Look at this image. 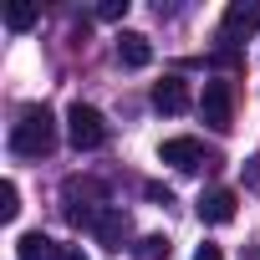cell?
Segmentation results:
<instances>
[{"mask_svg": "<svg viewBox=\"0 0 260 260\" xmlns=\"http://www.w3.org/2000/svg\"><path fill=\"white\" fill-rule=\"evenodd\" d=\"M51 148H56V117L46 107L21 112V122L11 127V153L16 158H46Z\"/></svg>", "mask_w": 260, "mask_h": 260, "instance_id": "obj_1", "label": "cell"}, {"mask_svg": "<svg viewBox=\"0 0 260 260\" xmlns=\"http://www.w3.org/2000/svg\"><path fill=\"white\" fill-rule=\"evenodd\" d=\"M67 138H72V148H77V153L102 148V138H107L102 112H97V107H87V102H72V107H67Z\"/></svg>", "mask_w": 260, "mask_h": 260, "instance_id": "obj_2", "label": "cell"}, {"mask_svg": "<svg viewBox=\"0 0 260 260\" xmlns=\"http://www.w3.org/2000/svg\"><path fill=\"white\" fill-rule=\"evenodd\" d=\"M199 117L214 127V133H230V122H235V97H230V82H204V92H199Z\"/></svg>", "mask_w": 260, "mask_h": 260, "instance_id": "obj_3", "label": "cell"}, {"mask_svg": "<svg viewBox=\"0 0 260 260\" xmlns=\"http://www.w3.org/2000/svg\"><path fill=\"white\" fill-rule=\"evenodd\" d=\"M92 235L107 245V250H122L127 245V235H133V219H127V209H117V204H107L102 214H97V224H92Z\"/></svg>", "mask_w": 260, "mask_h": 260, "instance_id": "obj_4", "label": "cell"}, {"mask_svg": "<svg viewBox=\"0 0 260 260\" xmlns=\"http://www.w3.org/2000/svg\"><path fill=\"white\" fill-rule=\"evenodd\" d=\"M158 164H169V169H179V174H194V169L204 164V143H199V138H169V143L158 148Z\"/></svg>", "mask_w": 260, "mask_h": 260, "instance_id": "obj_5", "label": "cell"}, {"mask_svg": "<svg viewBox=\"0 0 260 260\" xmlns=\"http://www.w3.org/2000/svg\"><path fill=\"white\" fill-rule=\"evenodd\" d=\"M260 31V0H235L224 11V41H240V36H255Z\"/></svg>", "mask_w": 260, "mask_h": 260, "instance_id": "obj_6", "label": "cell"}, {"mask_svg": "<svg viewBox=\"0 0 260 260\" xmlns=\"http://www.w3.org/2000/svg\"><path fill=\"white\" fill-rule=\"evenodd\" d=\"M194 214L204 224H230L235 219V189H204L199 204H194Z\"/></svg>", "mask_w": 260, "mask_h": 260, "instance_id": "obj_7", "label": "cell"}, {"mask_svg": "<svg viewBox=\"0 0 260 260\" xmlns=\"http://www.w3.org/2000/svg\"><path fill=\"white\" fill-rule=\"evenodd\" d=\"M153 107H158L164 117L189 112V82H184V77H164V82L153 87Z\"/></svg>", "mask_w": 260, "mask_h": 260, "instance_id": "obj_8", "label": "cell"}, {"mask_svg": "<svg viewBox=\"0 0 260 260\" xmlns=\"http://www.w3.org/2000/svg\"><path fill=\"white\" fill-rule=\"evenodd\" d=\"M117 61H122L127 72L148 67V61H153V46H148V36H143V31H122V36H117Z\"/></svg>", "mask_w": 260, "mask_h": 260, "instance_id": "obj_9", "label": "cell"}, {"mask_svg": "<svg viewBox=\"0 0 260 260\" xmlns=\"http://www.w3.org/2000/svg\"><path fill=\"white\" fill-rule=\"evenodd\" d=\"M16 255H21V260H61V245H56V240H46L41 230H31V235H21V240H16Z\"/></svg>", "mask_w": 260, "mask_h": 260, "instance_id": "obj_10", "label": "cell"}, {"mask_svg": "<svg viewBox=\"0 0 260 260\" xmlns=\"http://www.w3.org/2000/svg\"><path fill=\"white\" fill-rule=\"evenodd\" d=\"M36 21H41L36 6H11V11H6V26H11V31H31Z\"/></svg>", "mask_w": 260, "mask_h": 260, "instance_id": "obj_11", "label": "cell"}, {"mask_svg": "<svg viewBox=\"0 0 260 260\" xmlns=\"http://www.w3.org/2000/svg\"><path fill=\"white\" fill-rule=\"evenodd\" d=\"M21 214V189L6 179V184H0V219H16Z\"/></svg>", "mask_w": 260, "mask_h": 260, "instance_id": "obj_12", "label": "cell"}, {"mask_svg": "<svg viewBox=\"0 0 260 260\" xmlns=\"http://www.w3.org/2000/svg\"><path fill=\"white\" fill-rule=\"evenodd\" d=\"M138 255H143V260H169V235H148V240H138Z\"/></svg>", "mask_w": 260, "mask_h": 260, "instance_id": "obj_13", "label": "cell"}, {"mask_svg": "<svg viewBox=\"0 0 260 260\" xmlns=\"http://www.w3.org/2000/svg\"><path fill=\"white\" fill-rule=\"evenodd\" d=\"M97 16H102V21H122V16H127V0H102Z\"/></svg>", "mask_w": 260, "mask_h": 260, "instance_id": "obj_14", "label": "cell"}, {"mask_svg": "<svg viewBox=\"0 0 260 260\" xmlns=\"http://www.w3.org/2000/svg\"><path fill=\"white\" fill-rule=\"evenodd\" d=\"M194 260H224V255H219V245H199V250H194Z\"/></svg>", "mask_w": 260, "mask_h": 260, "instance_id": "obj_15", "label": "cell"}, {"mask_svg": "<svg viewBox=\"0 0 260 260\" xmlns=\"http://www.w3.org/2000/svg\"><path fill=\"white\" fill-rule=\"evenodd\" d=\"M61 260H87V255H82L77 245H61Z\"/></svg>", "mask_w": 260, "mask_h": 260, "instance_id": "obj_16", "label": "cell"}]
</instances>
